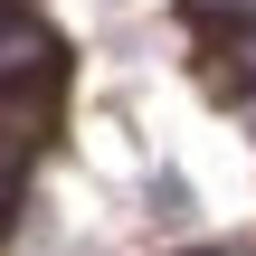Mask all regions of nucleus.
<instances>
[{"label": "nucleus", "mask_w": 256, "mask_h": 256, "mask_svg": "<svg viewBox=\"0 0 256 256\" xmlns=\"http://www.w3.org/2000/svg\"><path fill=\"white\" fill-rule=\"evenodd\" d=\"M200 10H247V19H256V0H200Z\"/></svg>", "instance_id": "nucleus-2"}, {"label": "nucleus", "mask_w": 256, "mask_h": 256, "mask_svg": "<svg viewBox=\"0 0 256 256\" xmlns=\"http://www.w3.org/2000/svg\"><path fill=\"white\" fill-rule=\"evenodd\" d=\"M48 76H57V28L0 0V95H28V86H48Z\"/></svg>", "instance_id": "nucleus-1"}]
</instances>
